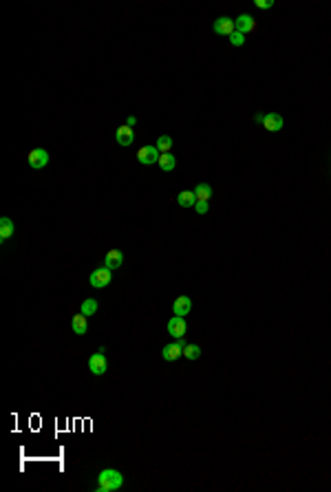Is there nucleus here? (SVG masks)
Wrapping results in <instances>:
<instances>
[{
  "label": "nucleus",
  "instance_id": "f3484780",
  "mask_svg": "<svg viewBox=\"0 0 331 492\" xmlns=\"http://www.w3.org/2000/svg\"><path fill=\"white\" fill-rule=\"evenodd\" d=\"M159 168H161L163 172H173L174 168H177V159L170 153H163L161 157H159Z\"/></svg>",
  "mask_w": 331,
  "mask_h": 492
},
{
  "label": "nucleus",
  "instance_id": "dca6fc26",
  "mask_svg": "<svg viewBox=\"0 0 331 492\" xmlns=\"http://www.w3.org/2000/svg\"><path fill=\"white\" fill-rule=\"evenodd\" d=\"M14 221L9 219V216H2V219H0V239L2 241H7L9 239L11 234H14Z\"/></svg>",
  "mask_w": 331,
  "mask_h": 492
},
{
  "label": "nucleus",
  "instance_id": "9d476101",
  "mask_svg": "<svg viewBox=\"0 0 331 492\" xmlns=\"http://www.w3.org/2000/svg\"><path fill=\"white\" fill-rule=\"evenodd\" d=\"M214 34H219V35H232L236 31V27H234V20L232 18H227V16H223V18H216L214 20Z\"/></svg>",
  "mask_w": 331,
  "mask_h": 492
},
{
  "label": "nucleus",
  "instance_id": "5701e85b",
  "mask_svg": "<svg viewBox=\"0 0 331 492\" xmlns=\"http://www.w3.org/2000/svg\"><path fill=\"white\" fill-rule=\"evenodd\" d=\"M194 210H197V214H206V212L210 210V206H208V201H197Z\"/></svg>",
  "mask_w": 331,
  "mask_h": 492
},
{
  "label": "nucleus",
  "instance_id": "2eb2a0df",
  "mask_svg": "<svg viewBox=\"0 0 331 492\" xmlns=\"http://www.w3.org/2000/svg\"><path fill=\"white\" fill-rule=\"evenodd\" d=\"M177 203L181 208H194L197 206V194H194V190H183L177 194Z\"/></svg>",
  "mask_w": 331,
  "mask_h": 492
},
{
  "label": "nucleus",
  "instance_id": "a211bd4d",
  "mask_svg": "<svg viewBox=\"0 0 331 492\" xmlns=\"http://www.w3.org/2000/svg\"><path fill=\"white\" fill-rule=\"evenodd\" d=\"M194 194H197V201H210L212 188L208 186V183H197V188H194Z\"/></svg>",
  "mask_w": 331,
  "mask_h": 492
},
{
  "label": "nucleus",
  "instance_id": "7ed1b4c3",
  "mask_svg": "<svg viewBox=\"0 0 331 492\" xmlns=\"http://www.w3.org/2000/svg\"><path fill=\"white\" fill-rule=\"evenodd\" d=\"M159 157H161V153H159V148H157V146H153V143H148V146H141L139 153H137V159H139V163H144V166L159 163Z\"/></svg>",
  "mask_w": 331,
  "mask_h": 492
},
{
  "label": "nucleus",
  "instance_id": "1a4fd4ad",
  "mask_svg": "<svg viewBox=\"0 0 331 492\" xmlns=\"http://www.w3.org/2000/svg\"><path fill=\"white\" fill-rule=\"evenodd\" d=\"M234 27H236V31L239 34H250V31H254L256 29V20L252 18L250 14H241L239 18H234Z\"/></svg>",
  "mask_w": 331,
  "mask_h": 492
},
{
  "label": "nucleus",
  "instance_id": "412c9836",
  "mask_svg": "<svg viewBox=\"0 0 331 492\" xmlns=\"http://www.w3.org/2000/svg\"><path fill=\"white\" fill-rule=\"evenodd\" d=\"M97 311V300L95 298H87V300L82 302V314L84 316H93Z\"/></svg>",
  "mask_w": 331,
  "mask_h": 492
},
{
  "label": "nucleus",
  "instance_id": "6e6552de",
  "mask_svg": "<svg viewBox=\"0 0 331 492\" xmlns=\"http://www.w3.org/2000/svg\"><path fill=\"white\" fill-rule=\"evenodd\" d=\"M188 331V322L186 318H181V316H174V318H170L168 320V334L174 335V338H183Z\"/></svg>",
  "mask_w": 331,
  "mask_h": 492
},
{
  "label": "nucleus",
  "instance_id": "f8f14e48",
  "mask_svg": "<svg viewBox=\"0 0 331 492\" xmlns=\"http://www.w3.org/2000/svg\"><path fill=\"white\" fill-rule=\"evenodd\" d=\"M124 263V254L120 252V249H110V252H106V256H104V267L106 269H117L120 265Z\"/></svg>",
  "mask_w": 331,
  "mask_h": 492
},
{
  "label": "nucleus",
  "instance_id": "4be33fe9",
  "mask_svg": "<svg viewBox=\"0 0 331 492\" xmlns=\"http://www.w3.org/2000/svg\"><path fill=\"white\" fill-rule=\"evenodd\" d=\"M230 42L234 44V47H241V44H245V35L239 34V31H234V34L230 35Z\"/></svg>",
  "mask_w": 331,
  "mask_h": 492
},
{
  "label": "nucleus",
  "instance_id": "ddd939ff",
  "mask_svg": "<svg viewBox=\"0 0 331 492\" xmlns=\"http://www.w3.org/2000/svg\"><path fill=\"white\" fill-rule=\"evenodd\" d=\"M115 139L120 146H130V143L135 141V128H130V126H120L115 133Z\"/></svg>",
  "mask_w": 331,
  "mask_h": 492
},
{
  "label": "nucleus",
  "instance_id": "0eeeda50",
  "mask_svg": "<svg viewBox=\"0 0 331 492\" xmlns=\"http://www.w3.org/2000/svg\"><path fill=\"white\" fill-rule=\"evenodd\" d=\"M27 161H29L31 168H35V170H40V168H44L49 163V153L44 148H34L29 153V157H27Z\"/></svg>",
  "mask_w": 331,
  "mask_h": 492
},
{
  "label": "nucleus",
  "instance_id": "b1692460",
  "mask_svg": "<svg viewBox=\"0 0 331 492\" xmlns=\"http://www.w3.org/2000/svg\"><path fill=\"white\" fill-rule=\"evenodd\" d=\"M254 5L259 7V9H272V7H274V0H256Z\"/></svg>",
  "mask_w": 331,
  "mask_h": 492
},
{
  "label": "nucleus",
  "instance_id": "9b49d317",
  "mask_svg": "<svg viewBox=\"0 0 331 492\" xmlns=\"http://www.w3.org/2000/svg\"><path fill=\"white\" fill-rule=\"evenodd\" d=\"M190 309H192L190 296H179L177 300L173 302V314L174 316H181V318H186V316L190 314Z\"/></svg>",
  "mask_w": 331,
  "mask_h": 492
},
{
  "label": "nucleus",
  "instance_id": "f257e3e1",
  "mask_svg": "<svg viewBox=\"0 0 331 492\" xmlns=\"http://www.w3.org/2000/svg\"><path fill=\"white\" fill-rule=\"evenodd\" d=\"M124 486V474L113 468H106L97 477V492H115Z\"/></svg>",
  "mask_w": 331,
  "mask_h": 492
},
{
  "label": "nucleus",
  "instance_id": "20e7f679",
  "mask_svg": "<svg viewBox=\"0 0 331 492\" xmlns=\"http://www.w3.org/2000/svg\"><path fill=\"white\" fill-rule=\"evenodd\" d=\"M256 122H261V124L265 126V130H269V133H279V130L283 128V117H280L279 113L256 115Z\"/></svg>",
  "mask_w": 331,
  "mask_h": 492
},
{
  "label": "nucleus",
  "instance_id": "4468645a",
  "mask_svg": "<svg viewBox=\"0 0 331 492\" xmlns=\"http://www.w3.org/2000/svg\"><path fill=\"white\" fill-rule=\"evenodd\" d=\"M87 318L88 316H84L80 311L77 316H73V320H71V327H73V331H75L77 335H84L88 331V322H87Z\"/></svg>",
  "mask_w": 331,
  "mask_h": 492
},
{
  "label": "nucleus",
  "instance_id": "aec40b11",
  "mask_svg": "<svg viewBox=\"0 0 331 492\" xmlns=\"http://www.w3.org/2000/svg\"><path fill=\"white\" fill-rule=\"evenodd\" d=\"M183 358L199 360V358H201V347H199V344H186V349H183Z\"/></svg>",
  "mask_w": 331,
  "mask_h": 492
},
{
  "label": "nucleus",
  "instance_id": "6ab92c4d",
  "mask_svg": "<svg viewBox=\"0 0 331 492\" xmlns=\"http://www.w3.org/2000/svg\"><path fill=\"white\" fill-rule=\"evenodd\" d=\"M155 146H157L159 148V153H170V150H173V137H168V135H161V137L157 139V143H155Z\"/></svg>",
  "mask_w": 331,
  "mask_h": 492
},
{
  "label": "nucleus",
  "instance_id": "423d86ee",
  "mask_svg": "<svg viewBox=\"0 0 331 492\" xmlns=\"http://www.w3.org/2000/svg\"><path fill=\"white\" fill-rule=\"evenodd\" d=\"M110 269H106V267H100V269H95V272L88 276V282H91L95 289H102V287H108L110 285Z\"/></svg>",
  "mask_w": 331,
  "mask_h": 492
},
{
  "label": "nucleus",
  "instance_id": "393cba45",
  "mask_svg": "<svg viewBox=\"0 0 331 492\" xmlns=\"http://www.w3.org/2000/svg\"><path fill=\"white\" fill-rule=\"evenodd\" d=\"M135 124H137V120H135V115H130L128 120H126V126H130V128H135Z\"/></svg>",
  "mask_w": 331,
  "mask_h": 492
},
{
  "label": "nucleus",
  "instance_id": "39448f33",
  "mask_svg": "<svg viewBox=\"0 0 331 492\" xmlns=\"http://www.w3.org/2000/svg\"><path fill=\"white\" fill-rule=\"evenodd\" d=\"M106 369H108V362H106V358H104V349H100L97 353H93L91 358H88V371H91L93 375H104Z\"/></svg>",
  "mask_w": 331,
  "mask_h": 492
},
{
  "label": "nucleus",
  "instance_id": "f03ea898",
  "mask_svg": "<svg viewBox=\"0 0 331 492\" xmlns=\"http://www.w3.org/2000/svg\"><path fill=\"white\" fill-rule=\"evenodd\" d=\"M183 349H186V342H183V338H177L173 344H166L161 349V355L166 362H174V360H179L183 355Z\"/></svg>",
  "mask_w": 331,
  "mask_h": 492
}]
</instances>
